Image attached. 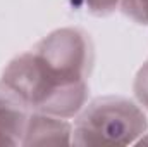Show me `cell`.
<instances>
[{"label": "cell", "instance_id": "obj_7", "mask_svg": "<svg viewBox=\"0 0 148 147\" xmlns=\"http://www.w3.org/2000/svg\"><path fill=\"white\" fill-rule=\"evenodd\" d=\"M81 5L93 16H109L119 9L121 0H79Z\"/></svg>", "mask_w": 148, "mask_h": 147}, {"label": "cell", "instance_id": "obj_4", "mask_svg": "<svg viewBox=\"0 0 148 147\" xmlns=\"http://www.w3.org/2000/svg\"><path fill=\"white\" fill-rule=\"evenodd\" d=\"M29 109L0 81V146H21Z\"/></svg>", "mask_w": 148, "mask_h": 147}, {"label": "cell", "instance_id": "obj_5", "mask_svg": "<svg viewBox=\"0 0 148 147\" xmlns=\"http://www.w3.org/2000/svg\"><path fill=\"white\" fill-rule=\"evenodd\" d=\"M119 9L134 23L148 26V0H121Z\"/></svg>", "mask_w": 148, "mask_h": 147}, {"label": "cell", "instance_id": "obj_1", "mask_svg": "<svg viewBox=\"0 0 148 147\" xmlns=\"http://www.w3.org/2000/svg\"><path fill=\"white\" fill-rule=\"evenodd\" d=\"M95 47L81 28H59L16 55L3 69L2 83L35 112L76 118L90 95Z\"/></svg>", "mask_w": 148, "mask_h": 147}, {"label": "cell", "instance_id": "obj_3", "mask_svg": "<svg viewBox=\"0 0 148 147\" xmlns=\"http://www.w3.org/2000/svg\"><path fill=\"white\" fill-rule=\"evenodd\" d=\"M73 144V125L66 118L29 111L21 146Z\"/></svg>", "mask_w": 148, "mask_h": 147}, {"label": "cell", "instance_id": "obj_6", "mask_svg": "<svg viewBox=\"0 0 148 147\" xmlns=\"http://www.w3.org/2000/svg\"><path fill=\"white\" fill-rule=\"evenodd\" d=\"M133 92L140 106H143L148 111V61L143 62V66L138 69L133 83Z\"/></svg>", "mask_w": 148, "mask_h": 147}, {"label": "cell", "instance_id": "obj_2", "mask_svg": "<svg viewBox=\"0 0 148 147\" xmlns=\"http://www.w3.org/2000/svg\"><path fill=\"white\" fill-rule=\"evenodd\" d=\"M148 130L143 109L122 95H103L84 104L73 125L74 146H131Z\"/></svg>", "mask_w": 148, "mask_h": 147}]
</instances>
